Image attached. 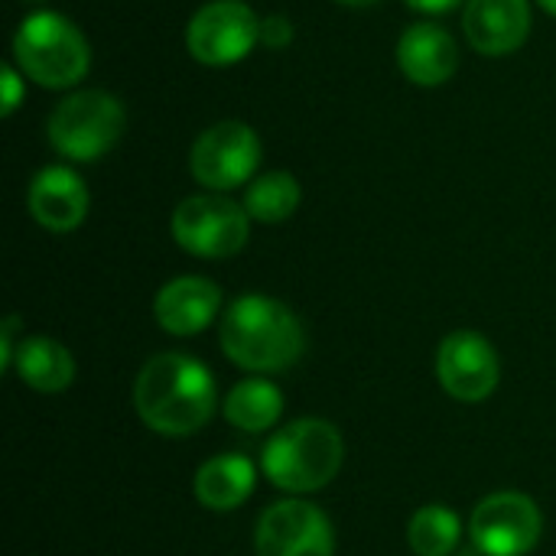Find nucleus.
I'll list each match as a JSON object with an SVG mask.
<instances>
[{
  "instance_id": "obj_23",
  "label": "nucleus",
  "mask_w": 556,
  "mask_h": 556,
  "mask_svg": "<svg viewBox=\"0 0 556 556\" xmlns=\"http://www.w3.org/2000/svg\"><path fill=\"white\" fill-rule=\"evenodd\" d=\"M410 10H420V13H450V10H456L459 3H466V0H404Z\"/></svg>"
},
{
  "instance_id": "obj_25",
  "label": "nucleus",
  "mask_w": 556,
  "mask_h": 556,
  "mask_svg": "<svg viewBox=\"0 0 556 556\" xmlns=\"http://www.w3.org/2000/svg\"><path fill=\"white\" fill-rule=\"evenodd\" d=\"M534 3H538L541 10H547L551 16H556V0H534Z\"/></svg>"
},
{
  "instance_id": "obj_19",
  "label": "nucleus",
  "mask_w": 556,
  "mask_h": 556,
  "mask_svg": "<svg viewBox=\"0 0 556 556\" xmlns=\"http://www.w3.org/2000/svg\"><path fill=\"white\" fill-rule=\"evenodd\" d=\"M300 199H303V189H300L296 176L287 169H270L248 182L241 205L251 215V222L280 225L300 208Z\"/></svg>"
},
{
  "instance_id": "obj_11",
  "label": "nucleus",
  "mask_w": 556,
  "mask_h": 556,
  "mask_svg": "<svg viewBox=\"0 0 556 556\" xmlns=\"http://www.w3.org/2000/svg\"><path fill=\"white\" fill-rule=\"evenodd\" d=\"M437 378L453 401L482 404L495 394L502 362L495 345L479 332H453L437 349Z\"/></svg>"
},
{
  "instance_id": "obj_7",
  "label": "nucleus",
  "mask_w": 556,
  "mask_h": 556,
  "mask_svg": "<svg viewBox=\"0 0 556 556\" xmlns=\"http://www.w3.org/2000/svg\"><path fill=\"white\" fill-rule=\"evenodd\" d=\"M264 147L251 124L218 121L205 127L189 150V173L208 192H228L248 186L257 176Z\"/></svg>"
},
{
  "instance_id": "obj_8",
  "label": "nucleus",
  "mask_w": 556,
  "mask_h": 556,
  "mask_svg": "<svg viewBox=\"0 0 556 556\" xmlns=\"http://www.w3.org/2000/svg\"><path fill=\"white\" fill-rule=\"evenodd\" d=\"M261 20L244 0H208L186 23V49L208 68L235 65L261 42Z\"/></svg>"
},
{
  "instance_id": "obj_9",
  "label": "nucleus",
  "mask_w": 556,
  "mask_h": 556,
  "mask_svg": "<svg viewBox=\"0 0 556 556\" xmlns=\"http://www.w3.org/2000/svg\"><path fill=\"white\" fill-rule=\"evenodd\" d=\"M544 518L531 495L495 492L482 498L469 518L472 547L482 556H525L541 541Z\"/></svg>"
},
{
  "instance_id": "obj_1",
  "label": "nucleus",
  "mask_w": 556,
  "mask_h": 556,
  "mask_svg": "<svg viewBox=\"0 0 556 556\" xmlns=\"http://www.w3.org/2000/svg\"><path fill=\"white\" fill-rule=\"evenodd\" d=\"M134 407L153 433L192 437L215 414L212 371L192 355H153L137 375Z\"/></svg>"
},
{
  "instance_id": "obj_20",
  "label": "nucleus",
  "mask_w": 556,
  "mask_h": 556,
  "mask_svg": "<svg viewBox=\"0 0 556 556\" xmlns=\"http://www.w3.org/2000/svg\"><path fill=\"white\" fill-rule=\"evenodd\" d=\"M463 538V521L446 505H424L407 525V544L417 556H453Z\"/></svg>"
},
{
  "instance_id": "obj_14",
  "label": "nucleus",
  "mask_w": 556,
  "mask_h": 556,
  "mask_svg": "<svg viewBox=\"0 0 556 556\" xmlns=\"http://www.w3.org/2000/svg\"><path fill=\"white\" fill-rule=\"evenodd\" d=\"M397 65L410 85L440 88L459 68V42L443 23H410L397 39Z\"/></svg>"
},
{
  "instance_id": "obj_16",
  "label": "nucleus",
  "mask_w": 556,
  "mask_h": 556,
  "mask_svg": "<svg viewBox=\"0 0 556 556\" xmlns=\"http://www.w3.org/2000/svg\"><path fill=\"white\" fill-rule=\"evenodd\" d=\"M254 482H257V466L248 456L225 453L199 466L195 498L208 511H235L251 498Z\"/></svg>"
},
{
  "instance_id": "obj_21",
  "label": "nucleus",
  "mask_w": 556,
  "mask_h": 556,
  "mask_svg": "<svg viewBox=\"0 0 556 556\" xmlns=\"http://www.w3.org/2000/svg\"><path fill=\"white\" fill-rule=\"evenodd\" d=\"M0 85H3L0 114H3V117H13L16 108L26 101V75H23L13 62H7V65L0 68Z\"/></svg>"
},
{
  "instance_id": "obj_17",
  "label": "nucleus",
  "mask_w": 556,
  "mask_h": 556,
  "mask_svg": "<svg viewBox=\"0 0 556 556\" xmlns=\"http://www.w3.org/2000/svg\"><path fill=\"white\" fill-rule=\"evenodd\" d=\"M13 371L20 381L39 394H59L75 381V358L72 352L46 336H29L20 339L16 355H13Z\"/></svg>"
},
{
  "instance_id": "obj_6",
  "label": "nucleus",
  "mask_w": 556,
  "mask_h": 556,
  "mask_svg": "<svg viewBox=\"0 0 556 556\" xmlns=\"http://www.w3.org/2000/svg\"><path fill=\"white\" fill-rule=\"evenodd\" d=\"M169 231L186 254L202 261H225L248 244L251 215L241 202L222 192H199L173 208Z\"/></svg>"
},
{
  "instance_id": "obj_15",
  "label": "nucleus",
  "mask_w": 556,
  "mask_h": 556,
  "mask_svg": "<svg viewBox=\"0 0 556 556\" xmlns=\"http://www.w3.org/2000/svg\"><path fill=\"white\" fill-rule=\"evenodd\" d=\"M218 309L222 290L208 277H176L153 300V316L160 329L179 339L205 332L215 323Z\"/></svg>"
},
{
  "instance_id": "obj_4",
  "label": "nucleus",
  "mask_w": 556,
  "mask_h": 556,
  "mask_svg": "<svg viewBox=\"0 0 556 556\" xmlns=\"http://www.w3.org/2000/svg\"><path fill=\"white\" fill-rule=\"evenodd\" d=\"M13 65L39 88H75L91 68L85 33L59 10H36L13 33Z\"/></svg>"
},
{
  "instance_id": "obj_22",
  "label": "nucleus",
  "mask_w": 556,
  "mask_h": 556,
  "mask_svg": "<svg viewBox=\"0 0 556 556\" xmlns=\"http://www.w3.org/2000/svg\"><path fill=\"white\" fill-rule=\"evenodd\" d=\"M293 42V23L283 13H270L261 20V46L267 49H287Z\"/></svg>"
},
{
  "instance_id": "obj_12",
  "label": "nucleus",
  "mask_w": 556,
  "mask_h": 556,
  "mask_svg": "<svg viewBox=\"0 0 556 556\" xmlns=\"http://www.w3.org/2000/svg\"><path fill=\"white\" fill-rule=\"evenodd\" d=\"M531 0H466L463 33L479 55L502 59L518 52L531 36Z\"/></svg>"
},
{
  "instance_id": "obj_2",
  "label": "nucleus",
  "mask_w": 556,
  "mask_h": 556,
  "mask_svg": "<svg viewBox=\"0 0 556 556\" xmlns=\"http://www.w3.org/2000/svg\"><path fill=\"white\" fill-rule=\"evenodd\" d=\"M218 339L238 368L257 375H274L296 365L306 349V332L296 313L264 293L238 296L222 316Z\"/></svg>"
},
{
  "instance_id": "obj_13",
  "label": "nucleus",
  "mask_w": 556,
  "mask_h": 556,
  "mask_svg": "<svg viewBox=\"0 0 556 556\" xmlns=\"http://www.w3.org/2000/svg\"><path fill=\"white\" fill-rule=\"evenodd\" d=\"M88 186L72 166H42L26 189V208L52 235L75 231L88 215Z\"/></svg>"
},
{
  "instance_id": "obj_24",
  "label": "nucleus",
  "mask_w": 556,
  "mask_h": 556,
  "mask_svg": "<svg viewBox=\"0 0 556 556\" xmlns=\"http://www.w3.org/2000/svg\"><path fill=\"white\" fill-rule=\"evenodd\" d=\"M336 3H342V7H375L381 0H336Z\"/></svg>"
},
{
  "instance_id": "obj_26",
  "label": "nucleus",
  "mask_w": 556,
  "mask_h": 556,
  "mask_svg": "<svg viewBox=\"0 0 556 556\" xmlns=\"http://www.w3.org/2000/svg\"><path fill=\"white\" fill-rule=\"evenodd\" d=\"M26 3H42V0H26Z\"/></svg>"
},
{
  "instance_id": "obj_5",
  "label": "nucleus",
  "mask_w": 556,
  "mask_h": 556,
  "mask_svg": "<svg viewBox=\"0 0 556 556\" xmlns=\"http://www.w3.org/2000/svg\"><path fill=\"white\" fill-rule=\"evenodd\" d=\"M127 111L117 94L101 88H78L65 94L46 121L52 150L72 163H94L124 137Z\"/></svg>"
},
{
  "instance_id": "obj_10",
  "label": "nucleus",
  "mask_w": 556,
  "mask_h": 556,
  "mask_svg": "<svg viewBox=\"0 0 556 556\" xmlns=\"http://www.w3.org/2000/svg\"><path fill=\"white\" fill-rule=\"evenodd\" d=\"M254 551L257 556H336V531L323 508L287 498L261 515Z\"/></svg>"
},
{
  "instance_id": "obj_18",
  "label": "nucleus",
  "mask_w": 556,
  "mask_h": 556,
  "mask_svg": "<svg viewBox=\"0 0 556 556\" xmlns=\"http://www.w3.org/2000/svg\"><path fill=\"white\" fill-rule=\"evenodd\" d=\"M222 410H225V420L235 424L238 430L264 433V430L277 427V420L283 417V394L277 384H270L264 378H248L228 391Z\"/></svg>"
},
{
  "instance_id": "obj_3",
  "label": "nucleus",
  "mask_w": 556,
  "mask_h": 556,
  "mask_svg": "<svg viewBox=\"0 0 556 556\" xmlns=\"http://www.w3.org/2000/svg\"><path fill=\"white\" fill-rule=\"evenodd\" d=\"M345 463L342 433L323 417H303L277 430L264 453L261 469L270 485L290 495H309L326 489Z\"/></svg>"
}]
</instances>
